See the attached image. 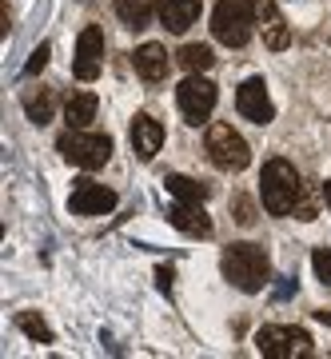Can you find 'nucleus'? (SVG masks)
Instances as JSON below:
<instances>
[{
    "label": "nucleus",
    "instance_id": "13",
    "mask_svg": "<svg viewBox=\"0 0 331 359\" xmlns=\"http://www.w3.org/2000/svg\"><path fill=\"white\" fill-rule=\"evenodd\" d=\"M200 0H160V20H164L168 32H188L196 20H200Z\"/></svg>",
    "mask_w": 331,
    "mask_h": 359
},
{
    "label": "nucleus",
    "instance_id": "14",
    "mask_svg": "<svg viewBox=\"0 0 331 359\" xmlns=\"http://www.w3.org/2000/svg\"><path fill=\"white\" fill-rule=\"evenodd\" d=\"M168 219L184 236H212V219L204 216V204H184V200H176V208L168 212Z\"/></svg>",
    "mask_w": 331,
    "mask_h": 359
},
{
    "label": "nucleus",
    "instance_id": "19",
    "mask_svg": "<svg viewBox=\"0 0 331 359\" xmlns=\"http://www.w3.org/2000/svg\"><path fill=\"white\" fill-rule=\"evenodd\" d=\"M52 108H56V92H52V88H40V92H28V96H25V112H28L32 124H48Z\"/></svg>",
    "mask_w": 331,
    "mask_h": 359
},
{
    "label": "nucleus",
    "instance_id": "9",
    "mask_svg": "<svg viewBox=\"0 0 331 359\" xmlns=\"http://www.w3.org/2000/svg\"><path fill=\"white\" fill-rule=\"evenodd\" d=\"M68 208L76 216H104V212L116 208V192L104 188V184H96V180H76V188L68 196Z\"/></svg>",
    "mask_w": 331,
    "mask_h": 359
},
{
    "label": "nucleus",
    "instance_id": "18",
    "mask_svg": "<svg viewBox=\"0 0 331 359\" xmlns=\"http://www.w3.org/2000/svg\"><path fill=\"white\" fill-rule=\"evenodd\" d=\"M168 192L176 196V200H184V204H204L208 200V184H200V180L191 176H168Z\"/></svg>",
    "mask_w": 331,
    "mask_h": 359
},
{
    "label": "nucleus",
    "instance_id": "8",
    "mask_svg": "<svg viewBox=\"0 0 331 359\" xmlns=\"http://www.w3.org/2000/svg\"><path fill=\"white\" fill-rule=\"evenodd\" d=\"M236 108H240L243 120H252V124H271V116H276V108H271V96H268V84L259 76L243 80L240 92H236Z\"/></svg>",
    "mask_w": 331,
    "mask_h": 359
},
{
    "label": "nucleus",
    "instance_id": "7",
    "mask_svg": "<svg viewBox=\"0 0 331 359\" xmlns=\"http://www.w3.org/2000/svg\"><path fill=\"white\" fill-rule=\"evenodd\" d=\"M176 104H180V112H184L188 124H208L212 112H216V84L208 76H200V72H191L176 88Z\"/></svg>",
    "mask_w": 331,
    "mask_h": 359
},
{
    "label": "nucleus",
    "instance_id": "10",
    "mask_svg": "<svg viewBox=\"0 0 331 359\" xmlns=\"http://www.w3.org/2000/svg\"><path fill=\"white\" fill-rule=\"evenodd\" d=\"M100 65H104V32L100 28H84L76 36V80H96L100 76Z\"/></svg>",
    "mask_w": 331,
    "mask_h": 359
},
{
    "label": "nucleus",
    "instance_id": "5",
    "mask_svg": "<svg viewBox=\"0 0 331 359\" xmlns=\"http://www.w3.org/2000/svg\"><path fill=\"white\" fill-rule=\"evenodd\" d=\"M208 156L219 172H243L252 164V148L231 124H208Z\"/></svg>",
    "mask_w": 331,
    "mask_h": 359
},
{
    "label": "nucleus",
    "instance_id": "23",
    "mask_svg": "<svg viewBox=\"0 0 331 359\" xmlns=\"http://www.w3.org/2000/svg\"><path fill=\"white\" fill-rule=\"evenodd\" d=\"M44 65H48V44H40V48L32 52V60H28V68H25V72H28V76H36V72H40Z\"/></svg>",
    "mask_w": 331,
    "mask_h": 359
},
{
    "label": "nucleus",
    "instance_id": "6",
    "mask_svg": "<svg viewBox=\"0 0 331 359\" xmlns=\"http://www.w3.org/2000/svg\"><path fill=\"white\" fill-rule=\"evenodd\" d=\"M255 351L268 359H295L311 355V335L304 327H288V323H268L255 332Z\"/></svg>",
    "mask_w": 331,
    "mask_h": 359
},
{
    "label": "nucleus",
    "instance_id": "2",
    "mask_svg": "<svg viewBox=\"0 0 331 359\" xmlns=\"http://www.w3.org/2000/svg\"><path fill=\"white\" fill-rule=\"evenodd\" d=\"M219 268L231 280V287H240V292H264V283H268V252L255 244H231L224 252V259H219Z\"/></svg>",
    "mask_w": 331,
    "mask_h": 359
},
{
    "label": "nucleus",
    "instance_id": "22",
    "mask_svg": "<svg viewBox=\"0 0 331 359\" xmlns=\"http://www.w3.org/2000/svg\"><path fill=\"white\" fill-rule=\"evenodd\" d=\"M311 268H316V276L331 287V252H327V248H316V256H311Z\"/></svg>",
    "mask_w": 331,
    "mask_h": 359
},
{
    "label": "nucleus",
    "instance_id": "3",
    "mask_svg": "<svg viewBox=\"0 0 331 359\" xmlns=\"http://www.w3.org/2000/svg\"><path fill=\"white\" fill-rule=\"evenodd\" d=\"M255 4L252 0H219L216 13H212V32H216L219 44L228 48H243L255 32Z\"/></svg>",
    "mask_w": 331,
    "mask_h": 359
},
{
    "label": "nucleus",
    "instance_id": "12",
    "mask_svg": "<svg viewBox=\"0 0 331 359\" xmlns=\"http://www.w3.org/2000/svg\"><path fill=\"white\" fill-rule=\"evenodd\" d=\"M160 144H164V128H160V120L148 112H140L132 120V152L140 156V160H152L160 152Z\"/></svg>",
    "mask_w": 331,
    "mask_h": 359
},
{
    "label": "nucleus",
    "instance_id": "16",
    "mask_svg": "<svg viewBox=\"0 0 331 359\" xmlns=\"http://www.w3.org/2000/svg\"><path fill=\"white\" fill-rule=\"evenodd\" d=\"M92 116H96V96L92 92H80V96H72L64 104V124L68 128H88Z\"/></svg>",
    "mask_w": 331,
    "mask_h": 359
},
{
    "label": "nucleus",
    "instance_id": "4",
    "mask_svg": "<svg viewBox=\"0 0 331 359\" xmlns=\"http://www.w3.org/2000/svg\"><path fill=\"white\" fill-rule=\"evenodd\" d=\"M60 156L68 164L84 168V172H96L112 160V136H104V132H84V128H68L56 140Z\"/></svg>",
    "mask_w": 331,
    "mask_h": 359
},
{
    "label": "nucleus",
    "instance_id": "15",
    "mask_svg": "<svg viewBox=\"0 0 331 359\" xmlns=\"http://www.w3.org/2000/svg\"><path fill=\"white\" fill-rule=\"evenodd\" d=\"M132 60H136L140 80H148V84H160V80L168 76V52L160 48V44H140Z\"/></svg>",
    "mask_w": 331,
    "mask_h": 359
},
{
    "label": "nucleus",
    "instance_id": "20",
    "mask_svg": "<svg viewBox=\"0 0 331 359\" xmlns=\"http://www.w3.org/2000/svg\"><path fill=\"white\" fill-rule=\"evenodd\" d=\"M176 60H180V68H184V72H208V68L216 65V56H212V48H208V44H184Z\"/></svg>",
    "mask_w": 331,
    "mask_h": 359
},
{
    "label": "nucleus",
    "instance_id": "17",
    "mask_svg": "<svg viewBox=\"0 0 331 359\" xmlns=\"http://www.w3.org/2000/svg\"><path fill=\"white\" fill-rule=\"evenodd\" d=\"M152 13H156V0H116V16L128 28H148Z\"/></svg>",
    "mask_w": 331,
    "mask_h": 359
},
{
    "label": "nucleus",
    "instance_id": "11",
    "mask_svg": "<svg viewBox=\"0 0 331 359\" xmlns=\"http://www.w3.org/2000/svg\"><path fill=\"white\" fill-rule=\"evenodd\" d=\"M255 4V20H259V28H264V44L268 48H288V40H292V32H288V25H283L280 8H276V0H252Z\"/></svg>",
    "mask_w": 331,
    "mask_h": 359
},
{
    "label": "nucleus",
    "instance_id": "24",
    "mask_svg": "<svg viewBox=\"0 0 331 359\" xmlns=\"http://www.w3.org/2000/svg\"><path fill=\"white\" fill-rule=\"evenodd\" d=\"M323 200H327V208H331V180L323 184Z\"/></svg>",
    "mask_w": 331,
    "mask_h": 359
},
{
    "label": "nucleus",
    "instance_id": "21",
    "mask_svg": "<svg viewBox=\"0 0 331 359\" xmlns=\"http://www.w3.org/2000/svg\"><path fill=\"white\" fill-rule=\"evenodd\" d=\"M16 327H20L28 339H36V344H52V327L40 320L36 311H20V316H16Z\"/></svg>",
    "mask_w": 331,
    "mask_h": 359
},
{
    "label": "nucleus",
    "instance_id": "1",
    "mask_svg": "<svg viewBox=\"0 0 331 359\" xmlns=\"http://www.w3.org/2000/svg\"><path fill=\"white\" fill-rule=\"evenodd\" d=\"M299 196H304V184H299V172H295L288 160H268L264 164V176H259V200L271 216H288L299 208Z\"/></svg>",
    "mask_w": 331,
    "mask_h": 359
}]
</instances>
